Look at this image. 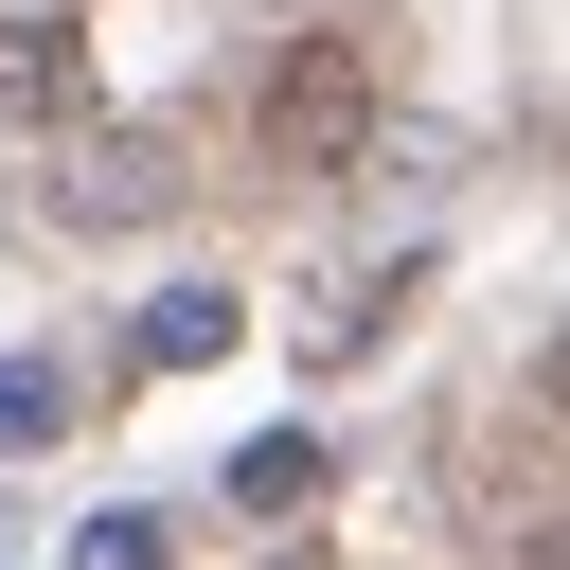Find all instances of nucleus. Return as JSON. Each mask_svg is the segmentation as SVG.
I'll list each match as a JSON object with an SVG mask.
<instances>
[{"label": "nucleus", "instance_id": "1", "mask_svg": "<svg viewBox=\"0 0 570 570\" xmlns=\"http://www.w3.org/2000/svg\"><path fill=\"white\" fill-rule=\"evenodd\" d=\"M249 160H285V178L374 160V36H356V18H303V36L249 71Z\"/></svg>", "mask_w": 570, "mask_h": 570}, {"label": "nucleus", "instance_id": "2", "mask_svg": "<svg viewBox=\"0 0 570 570\" xmlns=\"http://www.w3.org/2000/svg\"><path fill=\"white\" fill-rule=\"evenodd\" d=\"M196 196V142L178 125H71V160H53V214L71 232H160Z\"/></svg>", "mask_w": 570, "mask_h": 570}, {"label": "nucleus", "instance_id": "3", "mask_svg": "<svg viewBox=\"0 0 570 570\" xmlns=\"http://www.w3.org/2000/svg\"><path fill=\"white\" fill-rule=\"evenodd\" d=\"M0 125H89V18H0Z\"/></svg>", "mask_w": 570, "mask_h": 570}, {"label": "nucleus", "instance_id": "4", "mask_svg": "<svg viewBox=\"0 0 570 570\" xmlns=\"http://www.w3.org/2000/svg\"><path fill=\"white\" fill-rule=\"evenodd\" d=\"M232 321H249V303H232V285H160V303H142V338H125V356H142V374H214V356H232Z\"/></svg>", "mask_w": 570, "mask_h": 570}, {"label": "nucleus", "instance_id": "5", "mask_svg": "<svg viewBox=\"0 0 570 570\" xmlns=\"http://www.w3.org/2000/svg\"><path fill=\"white\" fill-rule=\"evenodd\" d=\"M321 481H338V445H321V428H267V445H232V517H303Z\"/></svg>", "mask_w": 570, "mask_h": 570}, {"label": "nucleus", "instance_id": "6", "mask_svg": "<svg viewBox=\"0 0 570 570\" xmlns=\"http://www.w3.org/2000/svg\"><path fill=\"white\" fill-rule=\"evenodd\" d=\"M71 428V356H0V463H36Z\"/></svg>", "mask_w": 570, "mask_h": 570}, {"label": "nucleus", "instance_id": "7", "mask_svg": "<svg viewBox=\"0 0 570 570\" xmlns=\"http://www.w3.org/2000/svg\"><path fill=\"white\" fill-rule=\"evenodd\" d=\"M71 570H160V517H125V499H107V517L71 534Z\"/></svg>", "mask_w": 570, "mask_h": 570}, {"label": "nucleus", "instance_id": "8", "mask_svg": "<svg viewBox=\"0 0 570 570\" xmlns=\"http://www.w3.org/2000/svg\"><path fill=\"white\" fill-rule=\"evenodd\" d=\"M517 570H552V534H517Z\"/></svg>", "mask_w": 570, "mask_h": 570}]
</instances>
